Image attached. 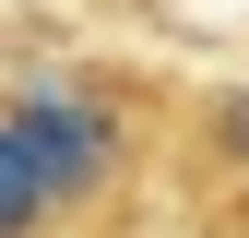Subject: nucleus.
<instances>
[{"mask_svg": "<svg viewBox=\"0 0 249 238\" xmlns=\"http://www.w3.org/2000/svg\"><path fill=\"white\" fill-rule=\"evenodd\" d=\"M131 178V119L95 83H12L0 96V238H59Z\"/></svg>", "mask_w": 249, "mask_h": 238, "instance_id": "f257e3e1", "label": "nucleus"}]
</instances>
